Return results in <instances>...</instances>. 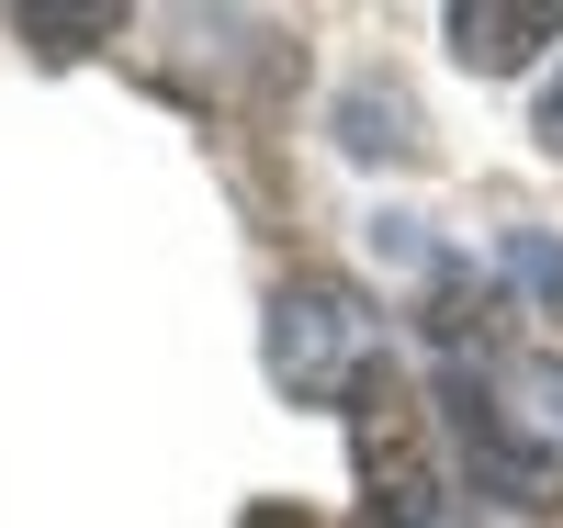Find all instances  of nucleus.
I'll return each mask as SVG.
<instances>
[{"label": "nucleus", "mask_w": 563, "mask_h": 528, "mask_svg": "<svg viewBox=\"0 0 563 528\" xmlns=\"http://www.w3.org/2000/svg\"><path fill=\"white\" fill-rule=\"evenodd\" d=\"M384 371V326L361 315L350 281H282L271 293V382L294 405H350Z\"/></svg>", "instance_id": "nucleus-1"}, {"label": "nucleus", "mask_w": 563, "mask_h": 528, "mask_svg": "<svg viewBox=\"0 0 563 528\" xmlns=\"http://www.w3.org/2000/svg\"><path fill=\"white\" fill-rule=\"evenodd\" d=\"M350 461H361V517L372 528H440L451 484L429 461V416H417V394L395 382V360L350 394Z\"/></svg>", "instance_id": "nucleus-2"}, {"label": "nucleus", "mask_w": 563, "mask_h": 528, "mask_svg": "<svg viewBox=\"0 0 563 528\" xmlns=\"http://www.w3.org/2000/svg\"><path fill=\"white\" fill-rule=\"evenodd\" d=\"M440 416H451L462 461H474V495L519 506V517H552V506H563V461H552L541 439H519V427H507V405L485 394L474 371H440Z\"/></svg>", "instance_id": "nucleus-3"}, {"label": "nucleus", "mask_w": 563, "mask_h": 528, "mask_svg": "<svg viewBox=\"0 0 563 528\" xmlns=\"http://www.w3.org/2000/svg\"><path fill=\"white\" fill-rule=\"evenodd\" d=\"M541 45H563V0H451V57L462 68L507 79V68H530Z\"/></svg>", "instance_id": "nucleus-4"}, {"label": "nucleus", "mask_w": 563, "mask_h": 528, "mask_svg": "<svg viewBox=\"0 0 563 528\" xmlns=\"http://www.w3.org/2000/svg\"><path fill=\"white\" fill-rule=\"evenodd\" d=\"M339 124H350V158H417V113L395 102V90H350V102H339Z\"/></svg>", "instance_id": "nucleus-5"}, {"label": "nucleus", "mask_w": 563, "mask_h": 528, "mask_svg": "<svg viewBox=\"0 0 563 528\" xmlns=\"http://www.w3.org/2000/svg\"><path fill=\"white\" fill-rule=\"evenodd\" d=\"M113 23H124L113 0H90V12H23V45H45V57H90Z\"/></svg>", "instance_id": "nucleus-6"}, {"label": "nucleus", "mask_w": 563, "mask_h": 528, "mask_svg": "<svg viewBox=\"0 0 563 528\" xmlns=\"http://www.w3.org/2000/svg\"><path fill=\"white\" fill-rule=\"evenodd\" d=\"M519 394H530V427H541V450L563 461V360H530V371H519Z\"/></svg>", "instance_id": "nucleus-7"}, {"label": "nucleus", "mask_w": 563, "mask_h": 528, "mask_svg": "<svg viewBox=\"0 0 563 528\" xmlns=\"http://www.w3.org/2000/svg\"><path fill=\"white\" fill-rule=\"evenodd\" d=\"M507 270H519V293L563 304V248H552V236H507Z\"/></svg>", "instance_id": "nucleus-8"}, {"label": "nucleus", "mask_w": 563, "mask_h": 528, "mask_svg": "<svg viewBox=\"0 0 563 528\" xmlns=\"http://www.w3.org/2000/svg\"><path fill=\"white\" fill-rule=\"evenodd\" d=\"M238 528H316V517H305V506H282V495H260V506H249Z\"/></svg>", "instance_id": "nucleus-9"}, {"label": "nucleus", "mask_w": 563, "mask_h": 528, "mask_svg": "<svg viewBox=\"0 0 563 528\" xmlns=\"http://www.w3.org/2000/svg\"><path fill=\"white\" fill-rule=\"evenodd\" d=\"M541 147H552V158H563V79H552V90H541Z\"/></svg>", "instance_id": "nucleus-10"}]
</instances>
